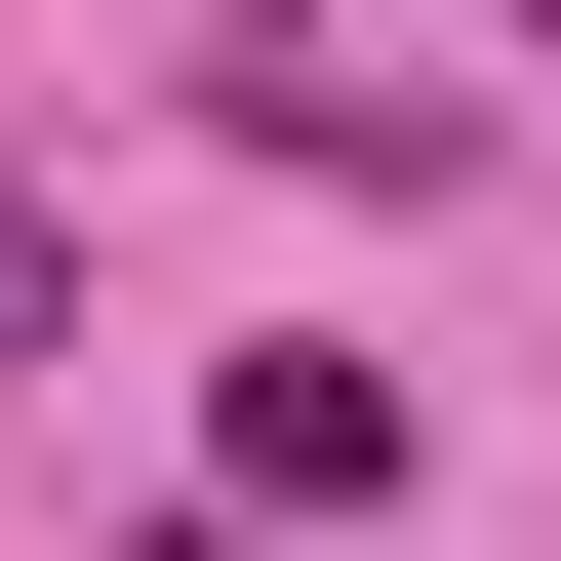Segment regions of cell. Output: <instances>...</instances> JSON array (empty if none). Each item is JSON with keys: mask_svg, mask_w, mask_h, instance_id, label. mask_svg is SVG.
Returning <instances> with one entry per match:
<instances>
[{"mask_svg": "<svg viewBox=\"0 0 561 561\" xmlns=\"http://www.w3.org/2000/svg\"><path fill=\"white\" fill-rule=\"evenodd\" d=\"M401 481V362H241V522H362Z\"/></svg>", "mask_w": 561, "mask_h": 561, "instance_id": "obj_1", "label": "cell"}]
</instances>
